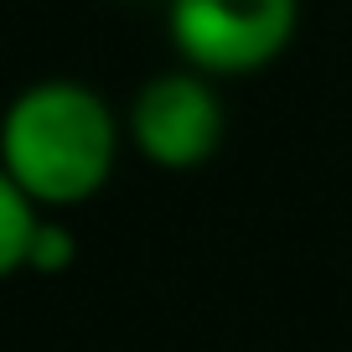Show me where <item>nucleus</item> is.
Instances as JSON below:
<instances>
[{
	"label": "nucleus",
	"mask_w": 352,
	"mask_h": 352,
	"mask_svg": "<svg viewBox=\"0 0 352 352\" xmlns=\"http://www.w3.org/2000/svg\"><path fill=\"white\" fill-rule=\"evenodd\" d=\"M300 0H171L166 36L202 78H243L290 47Z\"/></svg>",
	"instance_id": "f03ea898"
},
{
	"label": "nucleus",
	"mask_w": 352,
	"mask_h": 352,
	"mask_svg": "<svg viewBox=\"0 0 352 352\" xmlns=\"http://www.w3.org/2000/svg\"><path fill=\"white\" fill-rule=\"evenodd\" d=\"M73 259H78L73 228L42 218V223H36V233H32V249H26V270H32V275H63Z\"/></svg>",
	"instance_id": "39448f33"
},
{
	"label": "nucleus",
	"mask_w": 352,
	"mask_h": 352,
	"mask_svg": "<svg viewBox=\"0 0 352 352\" xmlns=\"http://www.w3.org/2000/svg\"><path fill=\"white\" fill-rule=\"evenodd\" d=\"M120 151V120L99 88L42 78L21 88L0 120V166L36 208H78L99 197Z\"/></svg>",
	"instance_id": "f257e3e1"
},
{
	"label": "nucleus",
	"mask_w": 352,
	"mask_h": 352,
	"mask_svg": "<svg viewBox=\"0 0 352 352\" xmlns=\"http://www.w3.org/2000/svg\"><path fill=\"white\" fill-rule=\"evenodd\" d=\"M42 223L36 202L16 187L6 166H0V280H11L16 270H26V249H32V233Z\"/></svg>",
	"instance_id": "20e7f679"
},
{
	"label": "nucleus",
	"mask_w": 352,
	"mask_h": 352,
	"mask_svg": "<svg viewBox=\"0 0 352 352\" xmlns=\"http://www.w3.org/2000/svg\"><path fill=\"white\" fill-rule=\"evenodd\" d=\"M130 140L161 171H192L223 145V104L192 67L155 73L130 104Z\"/></svg>",
	"instance_id": "7ed1b4c3"
}]
</instances>
